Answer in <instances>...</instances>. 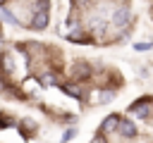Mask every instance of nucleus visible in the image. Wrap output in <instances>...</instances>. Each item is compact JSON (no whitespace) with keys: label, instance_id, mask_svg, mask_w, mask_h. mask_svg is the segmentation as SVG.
Masks as SVG:
<instances>
[{"label":"nucleus","instance_id":"nucleus-13","mask_svg":"<svg viewBox=\"0 0 153 143\" xmlns=\"http://www.w3.org/2000/svg\"><path fill=\"white\" fill-rule=\"evenodd\" d=\"M2 2H5V0H0V7H2Z\"/></svg>","mask_w":153,"mask_h":143},{"label":"nucleus","instance_id":"nucleus-8","mask_svg":"<svg viewBox=\"0 0 153 143\" xmlns=\"http://www.w3.org/2000/svg\"><path fill=\"white\" fill-rule=\"evenodd\" d=\"M134 50H139V52H143V50H153V43H151V41H146V43L141 41V43L134 45Z\"/></svg>","mask_w":153,"mask_h":143},{"label":"nucleus","instance_id":"nucleus-4","mask_svg":"<svg viewBox=\"0 0 153 143\" xmlns=\"http://www.w3.org/2000/svg\"><path fill=\"white\" fill-rule=\"evenodd\" d=\"M120 124H122V122H120V117H117V114H110V117L103 122L100 131H105V133H108V131H112V129H115V126H120Z\"/></svg>","mask_w":153,"mask_h":143},{"label":"nucleus","instance_id":"nucleus-3","mask_svg":"<svg viewBox=\"0 0 153 143\" xmlns=\"http://www.w3.org/2000/svg\"><path fill=\"white\" fill-rule=\"evenodd\" d=\"M131 112H134L136 117H141V119L151 117V107H148V102H143V100H139L136 105H131Z\"/></svg>","mask_w":153,"mask_h":143},{"label":"nucleus","instance_id":"nucleus-11","mask_svg":"<svg viewBox=\"0 0 153 143\" xmlns=\"http://www.w3.org/2000/svg\"><path fill=\"white\" fill-rule=\"evenodd\" d=\"M72 136H74V129H69V131H65V136H62V143H67V141H69Z\"/></svg>","mask_w":153,"mask_h":143},{"label":"nucleus","instance_id":"nucleus-1","mask_svg":"<svg viewBox=\"0 0 153 143\" xmlns=\"http://www.w3.org/2000/svg\"><path fill=\"white\" fill-rule=\"evenodd\" d=\"M129 21V7H117L115 14H112V24L115 26H127Z\"/></svg>","mask_w":153,"mask_h":143},{"label":"nucleus","instance_id":"nucleus-9","mask_svg":"<svg viewBox=\"0 0 153 143\" xmlns=\"http://www.w3.org/2000/svg\"><path fill=\"white\" fill-rule=\"evenodd\" d=\"M41 83H43V86H53V83H55V76H53V74H45V76L41 79Z\"/></svg>","mask_w":153,"mask_h":143},{"label":"nucleus","instance_id":"nucleus-6","mask_svg":"<svg viewBox=\"0 0 153 143\" xmlns=\"http://www.w3.org/2000/svg\"><path fill=\"white\" fill-rule=\"evenodd\" d=\"M62 91H65L67 95H72V98H81V88H79V86H74V83H65V86H62Z\"/></svg>","mask_w":153,"mask_h":143},{"label":"nucleus","instance_id":"nucleus-10","mask_svg":"<svg viewBox=\"0 0 153 143\" xmlns=\"http://www.w3.org/2000/svg\"><path fill=\"white\" fill-rule=\"evenodd\" d=\"M74 74H76V76H86V74H88V67H76Z\"/></svg>","mask_w":153,"mask_h":143},{"label":"nucleus","instance_id":"nucleus-2","mask_svg":"<svg viewBox=\"0 0 153 143\" xmlns=\"http://www.w3.org/2000/svg\"><path fill=\"white\" fill-rule=\"evenodd\" d=\"M31 26L33 29H45L48 26V10H41V12H36V17H33V21H31Z\"/></svg>","mask_w":153,"mask_h":143},{"label":"nucleus","instance_id":"nucleus-12","mask_svg":"<svg viewBox=\"0 0 153 143\" xmlns=\"http://www.w3.org/2000/svg\"><path fill=\"white\" fill-rule=\"evenodd\" d=\"M96 143H103V141H100V138H96Z\"/></svg>","mask_w":153,"mask_h":143},{"label":"nucleus","instance_id":"nucleus-7","mask_svg":"<svg viewBox=\"0 0 153 143\" xmlns=\"http://www.w3.org/2000/svg\"><path fill=\"white\" fill-rule=\"evenodd\" d=\"M0 17H2V19H7L10 24H19V19H17V17H14L7 7H0Z\"/></svg>","mask_w":153,"mask_h":143},{"label":"nucleus","instance_id":"nucleus-5","mask_svg":"<svg viewBox=\"0 0 153 143\" xmlns=\"http://www.w3.org/2000/svg\"><path fill=\"white\" fill-rule=\"evenodd\" d=\"M120 131H122L124 138H134V136H136V126H134L131 122H122V124H120Z\"/></svg>","mask_w":153,"mask_h":143}]
</instances>
